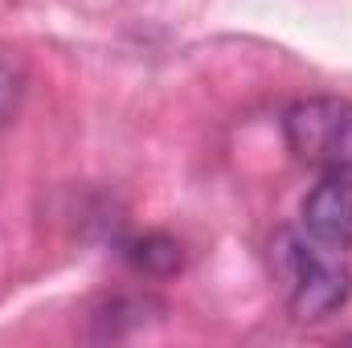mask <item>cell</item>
<instances>
[{"label": "cell", "instance_id": "cell-1", "mask_svg": "<svg viewBox=\"0 0 352 348\" xmlns=\"http://www.w3.org/2000/svg\"><path fill=\"white\" fill-rule=\"evenodd\" d=\"M270 270L274 283L299 324L328 320L344 307L352 291V270L340 250L311 242L303 230H283L270 242Z\"/></svg>", "mask_w": 352, "mask_h": 348}, {"label": "cell", "instance_id": "cell-2", "mask_svg": "<svg viewBox=\"0 0 352 348\" xmlns=\"http://www.w3.org/2000/svg\"><path fill=\"white\" fill-rule=\"evenodd\" d=\"M287 148L299 164L320 173H352V102L336 94H311L283 115Z\"/></svg>", "mask_w": 352, "mask_h": 348}, {"label": "cell", "instance_id": "cell-3", "mask_svg": "<svg viewBox=\"0 0 352 348\" xmlns=\"http://www.w3.org/2000/svg\"><path fill=\"white\" fill-rule=\"evenodd\" d=\"M299 230L328 246V250H352V173H324V180L303 197Z\"/></svg>", "mask_w": 352, "mask_h": 348}, {"label": "cell", "instance_id": "cell-4", "mask_svg": "<svg viewBox=\"0 0 352 348\" xmlns=\"http://www.w3.org/2000/svg\"><path fill=\"white\" fill-rule=\"evenodd\" d=\"M21 74L8 66V62H0V127L16 115V107H21Z\"/></svg>", "mask_w": 352, "mask_h": 348}]
</instances>
